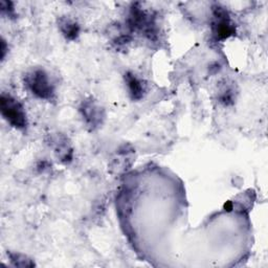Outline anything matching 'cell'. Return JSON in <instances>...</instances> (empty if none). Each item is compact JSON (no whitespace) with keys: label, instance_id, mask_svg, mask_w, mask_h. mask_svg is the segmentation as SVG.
<instances>
[{"label":"cell","instance_id":"cell-1","mask_svg":"<svg viewBox=\"0 0 268 268\" xmlns=\"http://www.w3.org/2000/svg\"><path fill=\"white\" fill-rule=\"evenodd\" d=\"M2 111L7 120L18 128L25 126V115L21 106L10 97H3L2 99Z\"/></svg>","mask_w":268,"mask_h":268},{"label":"cell","instance_id":"cell-2","mask_svg":"<svg viewBox=\"0 0 268 268\" xmlns=\"http://www.w3.org/2000/svg\"><path fill=\"white\" fill-rule=\"evenodd\" d=\"M28 85L31 87L32 92L40 98H48L51 94L46 76L41 70H38L29 76Z\"/></svg>","mask_w":268,"mask_h":268},{"label":"cell","instance_id":"cell-3","mask_svg":"<svg viewBox=\"0 0 268 268\" xmlns=\"http://www.w3.org/2000/svg\"><path fill=\"white\" fill-rule=\"evenodd\" d=\"M127 79H128V84L130 87L131 94L133 95V98L139 99L142 96V87H141L140 82L136 78H134L130 75H128Z\"/></svg>","mask_w":268,"mask_h":268},{"label":"cell","instance_id":"cell-4","mask_svg":"<svg viewBox=\"0 0 268 268\" xmlns=\"http://www.w3.org/2000/svg\"><path fill=\"white\" fill-rule=\"evenodd\" d=\"M63 32L66 35V37H68L69 39H74L78 34V26L76 24L67 23L65 28H63Z\"/></svg>","mask_w":268,"mask_h":268}]
</instances>
